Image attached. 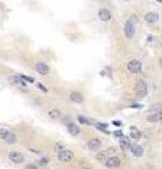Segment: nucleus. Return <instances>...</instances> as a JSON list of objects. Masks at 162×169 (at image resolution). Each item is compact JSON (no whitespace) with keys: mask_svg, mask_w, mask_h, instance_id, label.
Wrapping results in <instances>:
<instances>
[{"mask_svg":"<svg viewBox=\"0 0 162 169\" xmlns=\"http://www.w3.org/2000/svg\"><path fill=\"white\" fill-rule=\"evenodd\" d=\"M68 130H69V132H71L72 135H78V134L81 132L79 127H78V125H75V124H68Z\"/></svg>","mask_w":162,"mask_h":169,"instance_id":"nucleus-19","label":"nucleus"},{"mask_svg":"<svg viewBox=\"0 0 162 169\" xmlns=\"http://www.w3.org/2000/svg\"><path fill=\"white\" fill-rule=\"evenodd\" d=\"M7 132H9V130H7V128H0V138L3 140V137H4Z\"/></svg>","mask_w":162,"mask_h":169,"instance_id":"nucleus-25","label":"nucleus"},{"mask_svg":"<svg viewBox=\"0 0 162 169\" xmlns=\"http://www.w3.org/2000/svg\"><path fill=\"white\" fill-rule=\"evenodd\" d=\"M120 145H121L123 150H128V148H130V142H128V140L123 138V137H121V140H120Z\"/></svg>","mask_w":162,"mask_h":169,"instance_id":"nucleus-21","label":"nucleus"},{"mask_svg":"<svg viewBox=\"0 0 162 169\" xmlns=\"http://www.w3.org/2000/svg\"><path fill=\"white\" fill-rule=\"evenodd\" d=\"M156 1H159V3H162V0H156Z\"/></svg>","mask_w":162,"mask_h":169,"instance_id":"nucleus-35","label":"nucleus"},{"mask_svg":"<svg viewBox=\"0 0 162 169\" xmlns=\"http://www.w3.org/2000/svg\"><path fill=\"white\" fill-rule=\"evenodd\" d=\"M147 121L148 123H159V114H158V113L148 114V116H147Z\"/></svg>","mask_w":162,"mask_h":169,"instance_id":"nucleus-17","label":"nucleus"},{"mask_svg":"<svg viewBox=\"0 0 162 169\" xmlns=\"http://www.w3.org/2000/svg\"><path fill=\"white\" fill-rule=\"evenodd\" d=\"M128 150L131 151V154L134 157H143L144 155V148L140 147V145H137V144H130V148Z\"/></svg>","mask_w":162,"mask_h":169,"instance_id":"nucleus-8","label":"nucleus"},{"mask_svg":"<svg viewBox=\"0 0 162 169\" xmlns=\"http://www.w3.org/2000/svg\"><path fill=\"white\" fill-rule=\"evenodd\" d=\"M144 20L148 23V24H154V23H156V21H158V14H156V13H152V11H149V13H147V14H145Z\"/></svg>","mask_w":162,"mask_h":169,"instance_id":"nucleus-14","label":"nucleus"},{"mask_svg":"<svg viewBox=\"0 0 162 169\" xmlns=\"http://www.w3.org/2000/svg\"><path fill=\"white\" fill-rule=\"evenodd\" d=\"M35 71L42 76H47L49 73V68H48V65H45L44 62H38L35 65Z\"/></svg>","mask_w":162,"mask_h":169,"instance_id":"nucleus-9","label":"nucleus"},{"mask_svg":"<svg viewBox=\"0 0 162 169\" xmlns=\"http://www.w3.org/2000/svg\"><path fill=\"white\" fill-rule=\"evenodd\" d=\"M26 169H38V168H37L35 165H33V163H28L27 166H26Z\"/></svg>","mask_w":162,"mask_h":169,"instance_id":"nucleus-28","label":"nucleus"},{"mask_svg":"<svg viewBox=\"0 0 162 169\" xmlns=\"http://www.w3.org/2000/svg\"><path fill=\"white\" fill-rule=\"evenodd\" d=\"M48 162H49V161H48V158H42V159H40V162H38V163H40V165H42V166H45V165H48Z\"/></svg>","mask_w":162,"mask_h":169,"instance_id":"nucleus-26","label":"nucleus"},{"mask_svg":"<svg viewBox=\"0 0 162 169\" xmlns=\"http://www.w3.org/2000/svg\"><path fill=\"white\" fill-rule=\"evenodd\" d=\"M48 116H49L51 118L56 120V118H61V112H59L58 109H52V110H49V112H48Z\"/></svg>","mask_w":162,"mask_h":169,"instance_id":"nucleus-18","label":"nucleus"},{"mask_svg":"<svg viewBox=\"0 0 162 169\" xmlns=\"http://www.w3.org/2000/svg\"><path fill=\"white\" fill-rule=\"evenodd\" d=\"M135 93L138 97H145L147 93H148V84L145 80H140V82H137L135 84Z\"/></svg>","mask_w":162,"mask_h":169,"instance_id":"nucleus-1","label":"nucleus"},{"mask_svg":"<svg viewBox=\"0 0 162 169\" xmlns=\"http://www.w3.org/2000/svg\"><path fill=\"white\" fill-rule=\"evenodd\" d=\"M159 65H161V68H162V58H159Z\"/></svg>","mask_w":162,"mask_h":169,"instance_id":"nucleus-34","label":"nucleus"},{"mask_svg":"<svg viewBox=\"0 0 162 169\" xmlns=\"http://www.w3.org/2000/svg\"><path fill=\"white\" fill-rule=\"evenodd\" d=\"M96 159L99 161V162H102V163H104V161L107 159V151H100V152H97Z\"/></svg>","mask_w":162,"mask_h":169,"instance_id":"nucleus-16","label":"nucleus"},{"mask_svg":"<svg viewBox=\"0 0 162 169\" xmlns=\"http://www.w3.org/2000/svg\"><path fill=\"white\" fill-rule=\"evenodd\" d=\"M96 127H97L99 130H102L103 132H108L107 130H106V124H96Z\"/></svg>","mask_w":162,"mask_h":169,"instance_id":"nucleus-24","label":"nucleus"},{"mask_svg":"<svg viewBox=\"0 0 162 169\" xmlns=\"http://www.w3.org/2000/svg\"><path fill=\"white\" fill-rule=\"evenodd\" d=\"M114 135H116V137H120V138H121V137H123V132H121V131H116V132H114Z\"/></svg>","mask_w":162,"mask_h":169,"instance_id":"nucleus-29","label":"nucleus"},{"mask_svg":"<svg viewBox=\"0 0 162 169\" xmlns=\"http://www.w3.org/2000/svg\"><path fill=\"white\" fill-rule=\"evenodd\" d=\"M37 87H38V89H41L42 92H47V87H44L41 83H37Z\"/></svg>","mask_w":162,"mask_h":169,"instance_id":"nucleus-27","label":"nucleus"},{"mask_svg":"<svg viewBox=\"0 0 162 169\" xmlns=\"http://www.w3.org/2000/svg\"><path fill=\"white\" fill-rule=\"evenodd\" d=\"M113 124H114L116 127H121V121H113Z\"/></svg>","mask_w":162,"mask_h":169,"instance_id":"nucleus-30","label":"nucleus"},{"mask_svg":"<svg viewBox=\"0 0 162 169\" xmlns=\"http://www.w3.org/2000/svg\"><path fill=\"white\" fill-rule=\"evenodd\" d=\"M158 114H159V121H162V112H159Z\"/></svg>","mask_w":162,"mask_h":169,"instance_id":"nucleus-33","label":"nucleus"},{"mask_svg":"<svg viewBox=\"0 0 162 169\" xmlns=\"http://www.w3.org/2000/svg\"><path fill=\"white\" fill-rule=\"evenodd\" d=\"M69 97H71V100H72L73 103L81 104V103H83V102H85V97H83V96H82V93H79V92H72Z\"/></svg>","mask_w":162,"mask_h":169,"instance_id":"nucleus-13","label":"nucleus"},{"mask_svg":"<svg viewBox=\"0 0 162 169\" xmlns=\"http://www.w3.org/2000/svg\"><path fill=\"white\" fill-rule=\"evenodd\" d=\"M97 16H99L100 21H104V23L111 20V13H110L107 9H100L99 10V14H97Z\"/></svg>","mask_w":162,"mask_h":169,"instance_id":"nucleus-11","label":"nucleus"},{"mask_svg":"<svg viewBox=\"0 0 162 169\" xmlns=\"http://www.w3.org/2000/svg\"><path fill=\"white\" fill-rule=\"evenodd\" d=\"M107 169H108V168H107Z\"/></svg>","mask_w":162,"mask_h":169,"instance_id":"nucleus-37","label":"nucleus"},{"mask_svg":"<svg viewBox=\"0 0 162 169\" xmlns=\"http://www.w3.org/2000/svg\"><path fill=\"white\" fill-rule=\"evenodd\" d=\"M131 107H134V109H140V107H141V106H140V104H133V106H131Z\"/></svg>","mask_w":162,"mask_h":169,"instance_id":"nucleus-32","label":"nucleus"},{"mask_svg":"<svg viewBox=\"0 0 162 169\" xmlns=\"http://www.w3.org/2000/svg\"><path fill=\"white\" fill-rule=\"evenodd\" d=\"M130 137H131V140L134 141H140L141 140V131L137 128V127H130Z\"/></svg>","mask_w":162,"mask_h":169,"instance_id":"nucleus-12","label":"nucleus"},{"mask_svg":"<svg viewBox=\"0 0 162 169\" xmlns=\"http://www.w3.org/2000/svg\"><path fill=\"white\" fill-rule=\"evenodd\" d=\"M58 159L61 161V162H63V163H69L73 159V152L71 150H66L65 148L62 152L58 154Z\"/></svg>","mask_w":162,"mask_h":169,"instance_id":"nucleus-3","label":"nucleus"},{"mask_svg":"<svg viewBox=\"0 0 162 169\" xmlns=\"http://www.w3.org/2000/svg\"><path fill=\"white\" fill-rule=\"evenodd\" d=\"M120 163H121V161H120L118 157H110V158H107V159L104 161V165H106L108 169L110 168H116V166H118Z\"/></svg>","mask_w":162,"mask_h":169,"instance_id":"nucleus-7","label":"nucleus"},{"mask_svg":"<svg viewBox=\"0 0 162 169\" xmlns=\"http://www.w3.org/2000/svg\"><path fill=\"white\" fill-rule=\"evenodd\" d=\"M127 69H128V72H131V73H140L141 69H143V65H141V62H140L138 59H131V61L127 64Z\"/></svg>","mask_w":162,"mask_h":169,"instance_id":"nucleus-2","label":"nucleus"},{"mask_svg":"<svg viewBox=\"0 0 162 169\" xmlns=\"http://www.w3.org/2000/svg\"><path fill=\"white\" fill-rule=\"evenodd\" d=\"M30 151H31V152H34V154H41V151H38V150H33V148H30Z\"/></svg>","mask_w":162,"mask_h":169,"instance_id":"nucleus-31","label":"nucleus"},{"mask_svg":"<svg viewBox=\"0 0 162 169\" xmlns=\"http://www.w3.org/2000/svg\"><path fill=\"white\" fill-rule=\"evenodd\" d=\"M63 150H65V145H63L62 142H55V145H54V151L56 152V154L62 152Z\"/></svg>","mask_w":162,"mask_h":169,"instance_id":"nucleus-20","label":"nucleus"},{"mask_svg":"<svg viewBox=\"0 0 162 169\" xmlns=\"http://www.w3.org/2000/svg\"><path fill=\"white\" fill-rule=\"evenodd\" d=\"M78 120H79V123H82V124H90V121L86 118V117H83V116H79L78 117Z\"/></svg>","mask_w":162,"mask_h":169,"instance_id":"nucleus-22","label":"nucleus"},{"mask_svg":"<svg viewBox=\"0 0 162 169\" xmlns=\"http://www.w3.org/2000/svg\"><path fill=\"white\" fill-rule=\"evenodd\" d=\"M20 78H21V79H23V80H24V82H30V83H33V82H34V79H33V78H30V76H20Z\"/></svg>","mask_w":162,"mask_h":169,"instance_id":"nucleus-23","label":"nucleus"},{"mask_svg":"<svg viewBox=\"0 0 162 169\" xmlns=\"http://www.w3.org/2000/svg\"><path fill=\"white\" fill-rule=\"evenodd\" d=\"M3 141H4V142H7V144H14V142L17 141V137H16V134H14V132L9 131L4 137H3Z\"/></svg>","mask_w":162,"mask_h":169,"instance_id":"nucleus-15","label":"nucleus"},{"mask_svg":"<svg viewBox=\"0 0 162 169\" xmlns=\"http://www.w3.org/2000/svg\"><path fill=\"white\" fill-rule=\"evenodd\" d=\"M82 169H92V168H82Z\"/></svg>","mask_w":162,"mask_h":169,"instance_id":"nucleus-36","label":"nucleus"},{"mask_svg":"<svg viewBox=\"0 0 162 169\" xmlns=\"http://www.w3.org/2000/svg\"><path fill=\"white\" fill-rule=\"evenodd\" d=\"M124 34H126V37L128 38V39H131V38L134 37V34H135L134 24H133L130 20L126 21V24H124Z\"/></svg>","mask_w":162,"mask_h":169,"instance_id":"nucleus-5","label":"nucleus"},{"mask_svg":"<svg viewBox=\"0 0 162 169\" xmlns=\"http://www.w3.org/2000/svg\"><path fill=\"white\" fill-rule=\"evenodd\" d=\"M9 159L13 163H23L24 162V155L18 151H10L9 152Z\"/></svg>","mask_w":162,"mask_h":169,"instance_id":"nucleus-4","label":"nucleus"},{"mask_svg":"<svg viewBox=\"0 0 162 169\" xmlns=\"http://www.w3.org/2000/svg\"><path fill=\"white\" fill-rule=\"evenodd\" d=\"M88 148L92 151H99L102 148V140L100 138H90L88 141Z\"/></svg>","mask_w":162,"mask_h":169,"instance_id":"nucleus-6","label":"nucleus"},{"mask_svg":"<svg viewBox=\"0 0 162 169\" xmlns=\"http://www.w3.org/2000/svg\"><path fill=\"white\" fill-rule=\"evenodd\" d=\"M7 80H9L11 84H16V86H23V87H26V86H27V83H26L20 76H9V78H7Z\"/></svg>","mask_w":162,"mask_h":169,"instance_id":"nucleus-10","label":"nucleus"}]
</instances>
